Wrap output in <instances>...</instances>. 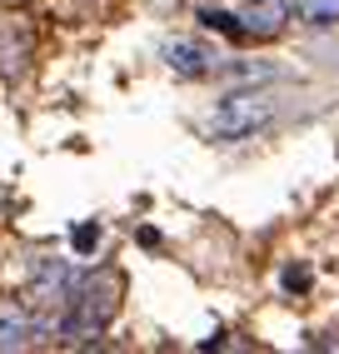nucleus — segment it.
Listing matches in <instances>:
<instances>
[{"mask_svg": "<svg viewBox=\"0 0 339 354\" xmlns=\"http://www.w3.org/2000/svg\"><path fill=\"white\" fill-rule=\"evenodd\" d=\"M275 115H280L275 90H230V95L214 105V115H210V135H220V140H245V135L264 130Z\"/></svg>", "mask_w": 339, "mask_h": 354, "instance_id": "nucleus-1", "label": "nucleus"}, {"mask_svg": "<svg viewBox=\"0 0 339 354\" xmlns=\"http://www.w3.org/2000/svg\"><path fill=\"white\" fill-rule=\"evenodd\" d=\"M75 299V274H70L65 259H35L30 270V304L35 310H60V304Z\"/></svg>", "mask_w": 339, "mask_h": 354, "instance_id": "nucleus-2", "label": "nucleus"}, {"mask_svg": "<svg viewBox=\"0 0 339 354\" xmlns=\"http://www.w3.org/2000/svg\"><path fill=\"white\" fill-rule=\"evenodd\" d=\"M160 60L175 70V75H185V80H205V75H214V70H220V50H214V45L185 40V35L165 40V45H160Z\"/></svg>", "mask_w": 339, "mask_h": 354, "instance_id": "nucleus-3", "label": "nucleus"}, {"mask_svg": "<svg viewBox=\"0 0 339 354\" xmlns=\"http://www.w3.org/2000/svg\"><path fill=\"white\" fill-rule=\"evenodd\" d=\"M239 26H245L250 40H275L289 26V0H250L239 10Z\"/></svg>", "mask_w": 339, "mask_h": 354, "instance_id": "nucleus-4", "label": "nucleus"}, {"mask_svg": "<svg viewBox=\"0 0 339 354\" xmlns=\"http://www.w3.org/2000/svg\"><path fill=\"white\" fill-rule=\"evenodd\" d=\"M40 335L30 310L20 299H0V354H10V349H26L30 339Z\"/></svg>", "mask_w": 339, "mask_h": 354, "instance_id": "nucleus-5", "label": "nucleus"}, {"mask_svg": "<svg viewBox=\"0 0 339 354\" xmlns=\"http://www.w3.org/2000/svg\"><path fill=\"white\" fill-rule=\"evenodd\" d=\"M295 15L309 30H329L339 26V0H295Z\"/></svg>", "mask_w": 339, "mask_h": 354, "instance_id": "nucleus-6", "label": "nucleus"}, {"mask_svg": "<svg viewBox=\"0 0 339 354\" xmlns=\"http://www.w3.org/2000/svg\"><path fill=\"white\" fill-rule=\"evenodd\" d=\"M26 70V35L0 30V75H20Z\"/></svg>", "mask_w": 339, "mask_h": 354, "instance_id": "nucleus-7", "label": "nucleus"}, {"mask_svg": "<svg viewBox=\"0 0 339 354\" xmlns=\"http://www.w3.org/2000/svg\"><path fill=\"white\" fill-rule=\"evenodd\" d=\"M200 20L210 30H225V35H245V26H239V15H225V10H200Z\"/></svg>", "mask_w": 339, "mask_h": 354, "instance_id": "nucleus-8", "label": "nucleus"}, {"mask_svg": "<svg viewBox=\"0 0 339 354\" xmlns=\"http://www.w3.org/2000/svg\"><path fill=\"white\" fill-rule=\"evenodd\" d=\"M95 245H100V230H95V225H80V230H75V250H95Z\"/></svg>", "mask_w": 339, "mask_h": 354, "instance_id": "nucleus-9", "label": "nucleus"}]
</instances>
